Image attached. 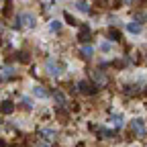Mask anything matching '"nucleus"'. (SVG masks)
Masks as SVG:
<instances>
[{"mask_svg":"<svg viewBox=\"0 0 147 147\" xmlns=\"http://www.w3.org/2000/svg\"><path fill=\"white\" fill-rule=\"evenodd\" d=\"M18 25L21 27H25V29H33L35 25H37V16L33 14V12H21L18 14Z\"/></svg>","mask_w":147,"mask_h":147,"instance_id":"nucleus-1","label":"nucleus"},{"mask_svg":"<svg viewBox=\"0 0 147 147\" xmlns=\"http://www.w3.org/2000/svg\"><path fill=\"white\" fill-rule=\"evenodd\" d=\"M45 69H47L49 76H53V78H59V76H61V71H63V67H61L59 63H55L53 59H49V61L45 63Z\"/></svg>","mask_w":147,"mask_h":147,"instance_id":"nucleus-2","label":"nucleus"},{"mask_svg":"<svg viewBox=\"0 0 147 147\" xmlns=\"http://www.w3.org/2000/svg\"><path fill=\"white\" fill-rule=\"evenodd\" d=\"M131 127H133V131H135L137 135H145V133H147L143 119H133V121H131Z\"/></svg>","mask_w":147,"mask_h":147,"instance_id":"nucleus-3","label":"nucleus"},{"mask_svg":"<svg viewBox=\"0 0 147 147\" xmlns=\"http://www.w3.org/2000/svg\"><path fill=\"white\" fill-rule=\"evenodd\" d=\"M74 8H76L78 12H82V14L90 12V4L86 2V0H76V2H74Z\"/></svg>","mask_w":147,"mask_h":147,"instance_id":"nucleus-4","label":"nucleus"},{"mask_svg":"<svg viewBox=\"0 0 147 147\" xmlns=\"http://www.w3.org/2000/svg\"><path fill=\"white\" fill-rule=\"evenodd\" d=\"M127 31L131 33V35H139V33L143 31V27H141V23H137V21H131V23H127Z\"/></svg>","mask_w":147,"mask_h":147,"instance_id":"nucleus-5","label":"nucleus"},{"mask_svg":"<svg viewBox=\"0 0 147 147\" xmlns=\"http://www.w3.org/2000/svg\"><path fill=\"white\" fill-rule=\"evenodd\" d=\"M78 88H80L82 94H92V92H94V86H92L90 82H86V80H82V82L78 84Z\"/></svg>","mask_w":147,"mask_h":147,"instance_id":"nucleus-6","label":"nucleus"},{"mask_svg":"<svg viewBox=\"0 0 147 147\" xmlns=\"http://www.w3.org/2000/svg\"><path fill=\"white\" fill-rule=\"evenodd\" d=\"M108 123L113 125V127H117V129H119V127H123V125H125V117H123V115H113Z\"/></svg>","mask_w":147,"mask_h":147,"instance_id":"nucleus-7","label":"nucleus"},{"mask_svg":"<svg viewBox=\"0 0 147 147\" xmlns=\"http://www.w3.org/2000/svg\"><path fill=\"white\" fill-rule=\"evenodd\" d=\"M33 94L37 98H47V90H45V86H33Z\"/></svg>","mask_w":147,"mask_h":147,"instance_id":"nucleus-8","label":"nucleus"},{"mask_svg":"<svg viewBox=\"0 0 147 147\" xmlns=\"http://www.w3.org/2000/svg\"><path fill=\"white\" fill-rule=\"evenodd\" d=\"M92 78H94L100 86H102V84H106V74H104V71H100V69H96L94 74H92Z\"/></svg>","mask_w":147,"mask_h":147,"instance_id":"nucleus-9","label":"nucleus"},{"mask_svg":"<svg viewBox=\"0 0 147 147\" xmlns=\"http://www.w3.org/2000/svg\"><path fill=\"white\" fill-rule=\"evenodd\" d=\"M41 137L45 141H53L55 139V131H53V129H41Z\"/></svg>","mask_w":147,"mask_h":147,"instance_id":"nucleus-10","label":"nucleus"},{"mask_svg":"<svg viewBox=\"0 0 147 147\" xmlns=\"http://www.w3.org/2000/svg\"><path fill=\"white\" fill-rule=\"evenodd\" d=\"M61 27H63V23L59 21V18H53V21L49 23V29H51V31H59Z\"/></svg>","mask_w":147,"mask_h":147,"instance_id":"nucleus-11","label":"nucleus"},{"mask_svg":"<svg viewBox=\"0 0 147 147\" xmlns=\"http://www.w3.org/2000/svg\"><path fill=\"white\" fill-rule=\"evenodd\" d=\"M0 108H2V113H12V110H14V104H12L10 100H4Z\"/></svg>","mask_w":147,"mask_h":147,"instance_id":"nucleus-12","label":"nucleus"},{"mask_svg":"<svg viewBox=\"0 0 147 147\" xmlns=\"http://www.w3.org/2000/svg\"><path fill=\"white\" fill-rule=\"evenodd\" d=\"M21 104H23L27 110H31V108H33V100H31L29 96H23V98H21Z\"/></svg>","mask_w":147,"mask_h":147,"instance_id":"nucleus-13","label":"nucleus"},{"mask_svg":"<svg viewBox=\"0 0 147 147\" xmlns=\"http://www.w3.org/2000/svg\"><path fill=\"white\" fill-rule=\"evenodd\" d=\"M80 51H82V55H84V57H92V53H94V49H92L90 45H84Z\"/></svg>","mask_w":147,"mask_h":147,"instance_id":"nucleus-14","label":"nucleus"},{"mask_svg":"<svg viewBox=\"0 0 147 147\" xmlns=\"http://www.w3.org/2000/svg\"><path fill=\"white\" fill-rule=\"evenodd\" d=\"M12 76H14V67L12 65H6L4 71H2V78H12Z\"/></svg>","mask_w":147,"mask_h":147,"instance_id":"nucleus-15","label":"nucleus"},{"mask_svg":"<svg viewBox=\"0 0 147 147\" xmlns=\"http://www.w3.org/2000/svg\"><path fill=\"white\" fill-rule=\"evenodd\" d=\"M55 102H57L59 106H65V96L61 94V92H55Z\"/></svg>","mask_w":147,"mask_h":147,"instance_id":"nucleus-16","label":"nucleus"},{"mask_svg":"<svg viewBox=\"0 0 147 147\" xmlns=\"http://www.w3.org/2000/svg\"><path fill=\"white\" fill-rule=\"evenodd\" d=\"M100 49H102V51H110V49H113V45H110V43H106V41H104V43L100 45Z\"/></svg>","mask_w":147,"mask_h":147,"instance_id":"nucleus-17","label":"nucleus"},{"mask_svg":"<svg viewBox=\"0 0 147 147\" xmlns=\"http://www.w3.org/2000/svg\"><path fill=\"white\" fill-rule=\"evenodd\" d=\"M102 137H113V131H100Z\"/></svg>","mask_w":147,"mask_h":147,"instance_id":"nucleus-18","label":"nucleus"},{"mask_svg":"<svg viewBox=\"0 0 147 147\" xmlns=\"http://www.w3.org/2000/svg\"><path fill=\"white\" fill-rule=\"evenodd\" d=\"M123 2H125V4H131V2H133V0H123Z\"/></svg>","mask_w":147,"mask_h":147,"instance_id":"nucleus-19","label":"nucleus"},{"mask_svg":"<svg viewBox=\"0 0 147 147\" xmlns=\"http://www.w3.org/2000/svg\"><path fill=\"white\" fill-rule=\"evenodd\" d=\"M0 147H2V141H0Z\"/></svg>","mask_w":147,"mask_h":147,"instance_id":"nucleus-20","label":"nucleus"}]
</instances>
